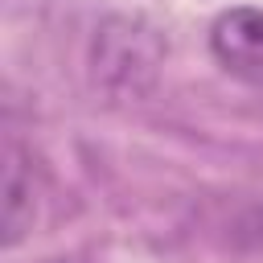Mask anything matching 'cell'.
<instances>
[{"instance_id": "7a4b0ae2", "label": "cell", "mask_w": 263, "mask_h": 263, "mask_svg": "<svg viewBox=\"0 0 263 263\" xmlns=\"http://www.w3.org/2000/svg\"><path fill=\"white\" fill-rule=\"evenodd\" d=\"M33 222V185L25 189V164L16 152H8V177H4V242L12 247L25 226Z\"/></svg>"}, {"instance_id": "6da1fadb", "label": "cell", "mask_w": 263, "mask_h": 263, "mask_svg": "<svg viewBox=\"0 0 263 263\" xmlns=\"http://www.w3.org/2000/svg\"><path fill=\"white\" fill-rule=\"evenodd\" d=\"M218 66L251 86H263V8H226L210 29Z\"/></svg>"}]
</instances>
